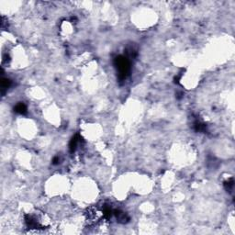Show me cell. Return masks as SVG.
<instances>
[{
    "instance_id": "1",
    "label": "cell",
    "mask_w": 235,
    "mask_h": 235,
    "mask_svg": "<svg viewBox=\"0 0 235 235\" xmlns=\"http://www.w3.org/2000/svg\"><path fill=\"white\" fill-rule=\"evenodd\" d=\"M114 63L117 74H119L120 80H125L130 74V62H129L128 58L124 56H117L115 58Z\"/></svg>"
},
{
    "instance_id": "2",
    "label": "cell",
    "mask_w": 235,
    "mask_h": 235,
    "mask_svg": "<svg viewBox=\"0 0 235 235\" xmlns=\"http://www.w3.org/2000/svg\"><path fill=\"white\" fill-rule=\"evenodd\" d=\"M14 110L15 112L17 113V114H20V115H25L27 114L28 110H27V107L25 104L23 103H19L16 105V107L14 108Z\"/></svg>"
},
{
    "instance_id": "3",
    "label": "cell",
    "mask_w": 235,
    "mask_h": 235,
    "mask_svg": "<svg viewBox=\"0 0 235 235\" xmlns=\"http://www.w3.org/2000/svg\"><path fill=\"white\" fill-rule=\"evenodd\" d=\"M78 143H79V135H75L74 137L72 138L71 142H70V144H69L70 152H74L76 150V148H77Z\"/></svg>"
},
{
    "instance_id": "4",
    "label": "cell",
    "mask_w": 235,
    "mask_h": 235,
    "mask_svg": "<svg viewBox=\"0 0 235 235\" xmlns=\"http://www.w3.org/2000/svg\"><path fill=\"white\" fill-rule=\"evenodd\" d=\"M194 128L197 131H205L207 127L204 124V123L200 122L199 120H196L195 123H194Z\"/></svg>"
},
{
    "instance_id": "5",
    "label": "cell",
    "mask_w": 235,
    "mask_h": 235,
    "mask_svg": "<svg viewBox=\"0 0 235 235\" xmlns=\"http://www.w3.org/2000/svg\"><path fill=\"white\" fill-rule=\"evenodd\" d=\"M11 85V81L8 78H3L1 81V87H2V93L4 94V91L7 90Z\"/></svg>"
},
{
    "instance_id": "6",
    "label": "cell",
    "mask_w": 235,
    "mask_h": 235,
    "mask_svg": "<svg viewBox=\"0 0 235 235\" xmlns=\"http://www.w3.org/2000/svg\"><path fill=\"white\" fill-rule=\"evenodd\" d=\"M225 186V188L227 191H231L232 189V187H233V179H231L230 181H228L226 182V183L224 184Z\"/></svg>"
},
{
    "instance_id": "7",
    "label": "cell",
    "mask_w": 235,
    "mask_h": 235,
    "mask_svg": "<svg viewBox=\"0 0 235 235\" xmlns=\"http://www.w3.org/2000/svg\"><path fill=\"white\" fill-rule=\"evenodd\" d=\"M59 162H60V158H59L58 156H56V157L54 158V160H52V164H58Z\"/></svg>"
}]
</instances>
